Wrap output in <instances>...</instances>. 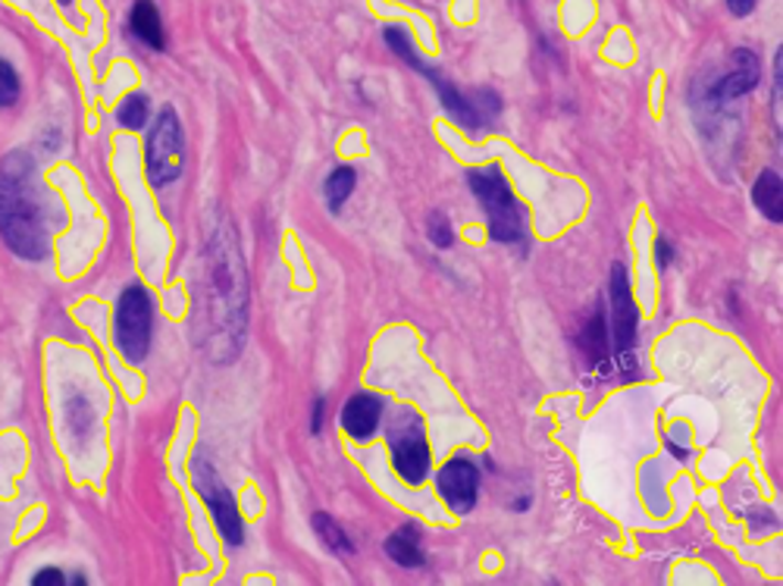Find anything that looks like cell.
Masks as SVG:
<instances>
[{
	"instance_id": "d6986e66",
	"label": "cell",
	"mask_w": 783,
	"mask_h": 586,
	"mask_svg": "<svg viewBox=\"0 0 783 586\" xmlns=\"http://www.w3.org/2000/svg\"><path fill=\"white\" fill-rule=\"evenodd\" d=\"M148 114H151L148 98H144V95H129V98H122V104H119L117 119L122 129H141V126L148 122Z\"/></svg>"
},
{
	"instance_id": "9c48e42d",
	"label": "cell",
	"mask_w": 783,
	"mask_h": 586,
	"mask_svg": "<svg viewBox=\"0 0 783 586\" xmlns=\"http://www.w3.org/2000/svg\"><path fill=\"white\" fill-rule=\"evenodd\" d=\"M759 76H762V63H759V57L752 54V51H746V47H737L733 54H730V66H727V73L711 88H705L702 98L705 104H715V107H725L727 100H737L743 98V95H749L755 85H759Z\"/></svg>"
},
{
	"instance_id": "ac0fdd59",
	"label": "cell",
	"mask_w": 783,
	"mask_h": 586,
	"mask_svg": "<svg viewBox=\"0 0 783 586\" xmlns=\"http://www.w3.org/2000/svg\"><path fill=\"white\" fill-rule=\"evenodd\" d=\"M354 185H357V173H354L352 167H339V170H333V177L326 179V201H330L333 211H339V207L352 198Z\"/></svg>"
},
{
	"instance_id": "ba28073f",
	"label": "cell",
	"mask_w": 783,
	"mask_h": 586,
	"mask_svg": "<svg viewBox=\"0 0 783 586\" xmlns=\"http://www.w3.org/2000/svg\"><path fill=\"white\" fill-rule=\"evenodd\" d=\"M392 465L411 487L423 483L430 470V446L420 430V420L411 414L405 417V424L398 420V430L392 433Z\"/></svg>"
},
{
	"instance_id": "9a60e30c",
	"label": "cell",
	"mask_w": 783,
	"mask_h": 586,
	"mask_svg": "<svg viewBox=\"0 0 783 586\" xmlns=\"http://www.w3.org/2000/svg\"><path fill=\"white\" fill-rule=\"evenodd\" d=\"M752 201H755V207L762 211L771 223H781L783 220V182L781 177L774 173V170H764L762 177L755 179V185H752Z\"/></svg>"
},
{
	"instance_id": "d4e9b609",
	"label": "cell",
	"mask_w": 783,
	"mask_h": 586,
	"mask_svg": "<svg viewBox=\"0 0 783 586\" xmlns=\"http://www.w3.org/2000/svg\"><path fill=\"white\" fill-rule=\"evenodd\" d=\"M32 584H35V586H44V584H63V574H60V571H54V567H51V571H39V574H35V580H32Z\"/></svg>"
},
{
	"instance_id": "8992f818",
	"label": "cell",
	"mask_w": 783,
	"mask_h": 586,
	"mask_svg": "<svg viewBox=\"0 0 783 586\" xmlns=\"http://www.w3.org/2000/svg\"><path fill=\"white\" fill-rule=\"evenodd\" d=\"M192 473H195V487L197 492H201V499L207 502V509L214 511L219 536H223L229 546H242V543H245V528H242V514H238L233 492L219 483V477H216V470L207 465V458H195Z\"/></svg>"
},
{
	"instance_id": "8fae6325",
	"label": "cell",
	"mask_w": 783,
	"mask_h": 586,
	"mask_svg": "<svg viewBox=\"0 0 783 586\" xmlns=\"http://www.w3.org/2000/svg\"><path fill=\"white\" fill-rule=\"evenodd\" d=\"M423 76L430 78L432 85H436V92H439V98H442V107L449 110L451 119H454L458 126H464L468 132H476L480 126H486V122H490V119L483 117V110L476 107V100L464 98V95H461V92H458L454 85H449L446 78L439 76V73H436L432 66L427 70V73H423Z\"/></svg>"
},
{
	"instance_id": "cb8c5ba5",
	"label": "cell",
	"mask_w": 783,
	"mask_h": 586,
	"mask_svg": "<svg viewBox=\"0 0 783 586\" xmlns=\"http://www.w3.org/2000/svg\"><path fill=\"white\" fill-rule=\"evenodd\" d=\"M727 7L733 17H749L755 10V0H727Z\"/></svg>"
},
{
	"instance_id": "277c9868",
	"label": "cell",
	"mask_w": 783,
	"mask_h": 586,
	"mask_svg": "<svg viewBox=\"0 0 783 586\" xmlns=\"http://www.w3.org/2000/svg\"><path fill=\"white\" fill-rule=\"evenodd\" d=\"M182 163H185V138H182V122H179L176 110H163L157 122L151 126L148 136V155H144V167H148V179L151 185L163 189L170 182H176L182 177Z\"/></svg>"
},
{
	"instance_id": "3957f363",
	"label": "cell",
	"mask_w": 783,
	"mask_h": 586,
	"mask_svg": "<svg viewBox=\"0 0 783 586\" xmlns=\"http://www.w3.org/2000/svg\"><path fill=\"white\" fill-rule=\"evenodd\" d=\"M468 185L473 195L480 198L483 211L490 216V235L502 245L521 242L524 238V214L517 207V201L511 195L508 182L502 177L498 167L486 170H470Z\"/></svg>"
},
{
	"instance_id": "484cf974",
	"label": "cell",
	"mask_w": 783,
	"mask_h": 586,
	"mask_svg": "<svg viewBox=\"0 0 783 586\" xmlns=\"http://www.w3.org/2000/svg\"><path fill=\"white\" fill-rule=\"evenodd\" d=\"M323 411H326V402L323 398H317V408H313V433H320V427H323Z\"/></svg>"
},
{
	"instance_id": "ffe728a7",
	"label": "cell",
	"mask_w": 783,
	"mask_h": 586,
	"mask_svg": "<svg viewBox=\"0 0 783 586\" xmlns=\"http://www.w3.org/2000/svg\"><path fill=\"white\" fill-rule=\"evenodd\" d=\"M383 39H386V44H389L392 51L405 60L408 66L420 70V73H427V70H430L423 60L417 57V51H414V44H411V39H408V32H405V29H398V25H395V29H386V35H383Z\"/></svg>"
},
{
	"instance_id": "5bb4252c",
	"label": "cell",
	"mask_w": 783,
	"mask_h": 586,
	"mask_svg": "<svg viewBox=\"0 0 783 586\" xmlns=\"http://www.w3.org/2000/svg\"><path fill=\"white\" fill-rule=\"evenodd\" d=\"M580 349H583V354L589 358V364L596 367V371H608V323H605V313L596 311L592 313V320H589L587 327H583V332H580Z\"/></svg>"
},
{
	"instance_id": "30bf717a",
	"label": "cell",
	"mask_w": 783,
	"mask_h": 586,
	"mask_svg": "<svg viewBox=\"0 0 783 586\" xmlns=\"http://www.w3.org/2000/svg\"><path fill=\"white\" fill-rule=\"evenodd\" d=\"M439 492L446 499V505L458 514H468L476 505V492H480V473L470 465L468 458H454L446 468L439 470Z\"/></svg>"
},
{
	"instance_id": "2e32d148",
	"label": "cell",
	"mask_w": 783,
	"mask_h": 586,
	"mask_svg": "<svg viewBox=\"0 0 783 586\" xmlns=\"http://www.w3.org/2000/svg\"><path fill=\"white\" fill-rule=\"evenodd\" d=\"M417 540H420V533H417L414 524H405L398 533H392L389 543H386V552H389L392 562L401 567L423 565V552H420V546H417Z\"/></svg>"
},
{
	"instance_id": "603a6c76",
	"label": "cell",
	"mask_w": 783,
	"mask_h": 586,
	"mask_svg": "<svg viewBox=\"0 0 783 586\" xmlns=\"http://www.w3.org/2000/svg\"><path fill=\"white\" fill-rule=\"evenodd\" d=\"M655 252H658V267H671V260H674V248H671L667 238H658V242H655Z\"/></svg>"
},
{
	"instance_id": "44dd1931",
	"label": "cell",
	"mask_w": 783,
	"mask_h": 586,
	"mask_svg": "<svg viewBox=\"0 0 783 586\" xmlns=\"http://www.w3.org/2000/svg\"><path fill=\"white\" fill-rule=\"evenodd\" d=\"M427 233H430L432 245H436V248H451V245H454L451 223L446 220V214H442V211H430V214H427Z\"/></svg>"
},
{
	"instance_id": "e0dca14e",
	"label": "cell",
	"mask_w": 783,
	"mask_h": 586,
	"mask_svg": "<svg viewBox=\"0 0 783 586\" xmlns=\"http://www.w3.org/2000/svg\"><path fill=\"white\" fill-rule=\"evenodd\" d=\"M313 533H317V540L323 543V546L330 548L333 555H354V543H352V536L345 533V528L335 521V518H330V514H313Z\"/></svg>"
},
{
	"instance_id": "5b68a950",
	"label": "cell",
	"mask_w": 783,
	"mask_h": 586,
	"mask_svg": "<svg viewBox=\"0 0 783 586\" xmlns=\"http://www.w3.org/2000/svg\"><path fill=\"white\" fill-rule=\"evenodd\" d=\"M151 327H154V308L141 286H132L119 295L117 305V349L126 361L141 364L151 349Z\"/></svg>"
},
{
	"instance_id": "7c38bea8",
	"label": "cell",
	"mask_w": 783,
	"mask_h": 586,
	"mask_svg": "<svg viewBox=\"0 0 783 586\" xmlns=\"http://www.w3.org/2000/svg\"><path fill=\"white\" fill-rule=\"evenodd\" d=\"M379 417H383V398L361 392L342 408V427L352 439H371L379 427Z\"/></svg>"
},
{
	"instance_id": "7402d4cb",
	"label": "cell",
	"mask_w": 783,
	"mask_h": 586,
	"mask_svg": "<svg viewBox=\"0 0 783 586\" xmlns=\"http://www.w3.org/2000/svg\"><path fill=\"white\" fill-rule=\"evenodd\" d=\"M17 98H20V76L7 60H0V107L17 104Z\"/></svg>"
},
{
	"instance_id": "4316f807",
	"label": "cell",
	"mask_w": 783,
	"mask_h": 586,
	"mask_svg": "<svg viewBox=\"0 0 783 586\" xmlns=\"http://www.w3.org/2000/svg\"><path fill=\"white\" fill-rule=\"evenodd\" d=\"M60 3H69V0H60Z\"/></svg>"
},
{
	"instance_id": "7a4b0ae2",
	"label": "cell",
	"mask_w": 783,
	"mask_h": 586,
	"mask_svg": "<svg viewBox=\"0 0 783 586\" xmlns=\"http://www.w3.org/2000/svg\"><path fill=\"white\" fill-rule=\"evenodd\" d=\"M51 198L41 189L35 160L10 151L0 160V235L25 260H41L51 248Z\"/></svg>"
},
{
	"instance_id": "52a82bcc",
	"label": "cell",
	"mask_w": 783,
	"mask_h": 586,
	"mask_svg": "<svg viewBox=\"0 0 783 586\" xmlns=\"http://www.w3.org/2000/svg\"><path fill=\"white\" fill-rule=\"evenodd\" d=\"M636 327H640V313H636V301H633V289L626 279L624 264L611 267V339H614V352L618 358H626L636 345Z\"/></svg>"
},
{
	"instance_id": "4fadbf2b",
	"label": "cell",
	"mask_w": 783,
	"mask_h": 586,
	"mask_svg": "<svg viewBox=\"0 0 783 586\" xmlns=\"http://www.w3.org/2000/svg\"><path fill=\"white\" fill-rule=\"evenodd\" d=\"M129 32H132L144 47H151V51H163V47H167L163 22H160L154 0H136V7H132V13H129Z\"/></svg>"
},
{
	"instance_id": "6da1fadb",
	"label": "cell",
	"mask_w": 783,
	"mask_h": 586,
	"mask_svg": "<svg viewBox=\"0 0 783 586\" xmlns=\"http://www.w3.org/2000/svg\"><path fill=\"white\" fill-rule=\"evenodd\" d=\"M248 330V276L233 220L216 214L204 235L195 279V345L214 364L238 358Z\"/></svg>"
}]
</instances>
